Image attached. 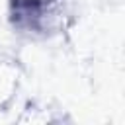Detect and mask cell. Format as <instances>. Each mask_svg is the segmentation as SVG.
Instances as JSON below:
<instances>
[{"label": "cell", "mask_w": 125, "mask_h": 125, "mask_svg": "<svg viewBox=\"0 0 125 125\" xmlns=\"http://www.w3.org/2000/svg\"><path fill=\"white\" fill-rule=\"evenodd\" d=\"M14 29L33 37L57 31L62 20V0H8Z\"/></svg>", "instance_id": "6da1fadb"}]
</instances>
